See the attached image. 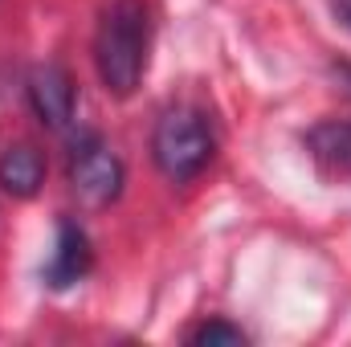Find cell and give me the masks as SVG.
I'll return each instance as SVG.
<instances>
[{
  "mask_svg": "<svg viewBox=\"0 0 351 347\" xmlns=\"http://www.w3.org/2000/svg\"><path fill=\"white\" fill-rule=\"evenodd\" d=\"M41 180H45V160L33 143H8L0 152V188L8 196L29 200V196H37Z\"/></svg>",
  "mask_w": 351,
  "mask_h": 347,
  "instance_id": "8992f818",
  "label": "cell"
},
{
  "mask_svg": "<svg viewBox=\"0 0 351 347\" xmlns=\"http://www.w3.org/2000/svg\"><path fill=\"white\" fill-rule=\"evenodd\" d=\"M348 78H351V66H348Z\"/></svg>",
  "mask_w": 351,
  "mask_h": 347,
  "instance_id": "30bf717a",
  "label": "cell"
},
{
  "mask_svg": "<svg viewBox=\"0 0 351 347\" xmlns=\"http://www.w3.org/2000/svg\"><path fill=\"white\" fill-rule=\"evenodd\" d=\"M29 102L37 110V119L53 131L70 127L74 119V106H78V90H74V78L62 70V66H37L29 74Z\"/></svg>",
  "mask_w": 351,
  "mask_h": 347,
  "instance_id": "277c9868",
  "label": "cell"
},
{
  "mask_svg": "<svg viewBox=\"0 0 351 347\" xmlns=\"http://www.w3.org/2000/svg\"><path fill=\"white\" fill-rule=\"evenodd\" d=\"M192 344H245V331L241 327H233V323H225V319H213V323H204V327H196L192 331Z\"/></svg>",
  "mask_w": 351,
  "mask_h": 347,
  "instance_id": "ba28073f",
  "label": "cell"
},
{
  "mask_svg": "<svg viewBox=\"0 0 351 347\" xmlns=\"http://www.w3.org/2000/svg\"><path fill=\"white\" fill-rule=\"evenodd\" d=\"M152 21L143 0H110L94 29V70L106 94L131 98L147 70Z\"/></svg>",
  "mask_w": 351,
  "mask_h": 347,
  "instance_id": "6da1fadb",
  "label": "cell"
},
{
  "mask_svg": "<svg viewBox=\"0 0 351 347\" xmlns=\"http://www.w3.org/2000/svg\"><path fill=\"white\" fill-rule=\"evenodd\" d=\"M331 8H335V16L351 29V0H331Z\"/></svg>",
  "mask_w": 351,
  "mask_h": 347,
  "instance_id": "9c48e42d",
  "label": "cell"
},
{
  "mask_svg": "<svg viewBox=\"0 0 351 347\" xmlns=\"http://www.w3.org/2000/svg\"><path fill=\"white\" fill-rule=\"evenodd\" d=\"M86 274H90V237L74 221H62L58 225L53 254L45 261V282L53 290H66V286H78Z\"/></svg>",
  "mask_w": 351,
  "mask_h": 347,
  "instance_id": "5b68a950",
  "label": "cell"
},
{
  "mask_svg": "<svg viewBox=\"0 0 351 347\" xmlns=\"http://www.w3.org/2000/svg\"><path fill=\"white\" fill-rule=\"evenodd\" d=\"M70 184L86 204H110L123 192V164L98 135H82L70 152Z\"/></svg>",
  "mask_w": 351,
  "mask_h": 347,
  "instance_id": "3957f363",
  "label": "cell"
},
{
  "mask_svg": "<svg viewBox=\"0 0 351 347\" xmlns=\"http://www.w3.org/2000/svg\"><path fill=\"white\" fill-rule=\"evenodd\" d=\"M213 152H217V139H213V131H208V123H204L200 110L176 106V110H168L156 123L152 156H156L160 172L168 176V180H176V184H184V180L204 172L208 160H213Z\"/></svg>",
  "mask_w": 351,
  "mask_h": 347,
  "instance_id": "7a4b0ae2",
  "label": "cell"
},
{
  "mask_svg": "<svg viewBox=\"0 0 351 347\" xmlns=\"http://www.w3.org/2000/svg\"><path fill=\"white\" fill-rule=\"evenodd\" d=\"M311 152L331 176L351 180V123H327L311 131Z\"/></svg>",
  "mask_w": 351,
  "mask_h": 347,
  "instance_id": "52a82bcc",
  "label": "cell"
}]
</instances>
